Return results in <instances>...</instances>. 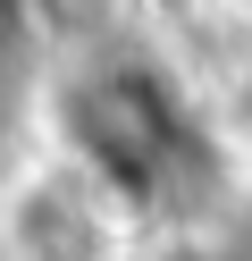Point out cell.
Segmentation results:
<instances>
[{
  "label": "cell",
  "mask_w": 252,
  "mask_h": 261,
  "mask_svg": "<svg viewBox=\"0 0 252 261\" xmlns=\"http://www.w3.org/2000/svg\"><path fill=\"white\" fill-rule=\"evenodd\" d=\"M59 126L109 194H160L177 177L185 143H193L177 85L160 68H143V59H109V68L76 76L59 93Z\"/></svg>",
  "instance_id": "1"
},
{
  "label": "cell",
  "mask_w": 252,
  "mask_h": 261,
  "mask_svg": "<svg viewBox=\"0 0 252 261\" xmlns=\"http://www.w3.org/2000/svg\"><path fill=\"white\" fill-rule=\"evenodd\" d=\"M9 253L17 261H101L109 253V227L84 202V186L67 177H34L9 202Z\"/></svg>",
  "instance_id": "2"
},
{
  "label": "cell",
  "mask_w": 252,
  "mask_h": 261,
  "mask_svg": "<svg viewBox=\"0 0 252 261\" xmlns=\"http://www.w3.org/2000/svg\"><path fill=\"white\" fill-rule=\"evenodd\" d=\"M218 261H252V219H244V227H235V236H227V244H218Z\"/></svg>",
  "instance_id": "3"
}]
</instances>
